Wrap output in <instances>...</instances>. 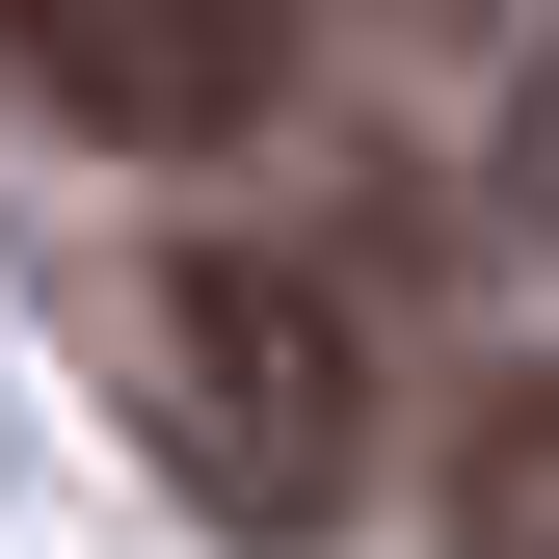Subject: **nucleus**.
Returning a JSON list of instances; mask_svg holds the SVG:
<instances>
[{
	"label": "nucleus",
	"mask_w": 559,
	"mask_h": 559,
	"mask_svg": "<svg viewBox=\"0 0 559 559\" xmlns=\"http://www.w3.org/2000/svg\"><path fill=\"white\" fill-rule=\"evenodd\" d=\"M160 373H187V479H214L266 559L346 533V479H373V320H346V266L187 240L160 266Z\"/></svg>",
	"instance_id": "1"
},
{
	"label": "nucleus",
	"mask_w": 559,
	"mask_h": 559,
	"mask_svg": "<svg viewBox=\"0 0 559 559\" xmlns=\"http://www.w3.org/2000/svg\"><path fill=\"white\" fill-rule=\"evenodd\" d=\"M0 53L53 81V133L107 160H240L294 107V0H0Z\"/></svg>",
	"instance_id": "2"
},
{
	"label": "nucleus",
	"mask_w": 559,
	"mask_h": 559,
	"mask_svg": "<svg viewBox=\"0 0 559 559\" xmlns=\"http://www.w3.org/2000/svg\"><path fill=\"white\" fill-rule=\"evenodd\" d=\"M453 559H559V373L479 400V479H453Z\"/></svg>",
	"instance_id": "3"
}]
</instances>
